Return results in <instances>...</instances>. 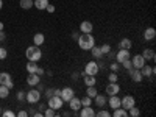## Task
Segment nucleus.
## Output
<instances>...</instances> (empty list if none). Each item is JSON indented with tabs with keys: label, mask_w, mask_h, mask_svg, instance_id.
I'll return each mask as SVG.
<instances>
[{
	"label": "nucleus",
	"mask_w": 156,
	"mask_h": 117,
	"mask_svg": "<svg viewBox=\"0 0 156 117\" xmlns=\"http://www.w3.org/2000/svg\"><path fill=\"white\" fill-rule=\"evenodd\" d=\"M76 42H78V47H80L81 50L87 51L95 45V39H94L92 33H81L80 36H78Z\"/></svg>",
	"instance_id": "obj_1"
},
{
	"label": "nucleus",
	"mask_w": 156,
	"mask_h": 117,
	"mask_svg": "<svg viewBox=\"0 0 156 117\" xmlns=\"http://www.w3.org/2000/svg\"><path fill=\"white\" fill-rule=\"evenodd\" d=\"M25 56H27L28 61L37 62L39 59L42 58V51H41V48H39L37 45H31V47H28L27 50H25Z\"/></svg>",
	"instance_id": "obj_2"
},
{
	"label": "nucleus",
	"mask_w": 156,
	"mask_h": 117,
	"mask_svg": "<svg viewBox=\"0 0 156 117\" xmlns=\"http://www.w3.org/2000/svg\"><path fill=\"white\" fill-rule=\"evenodd\" d=\"M25 100H27V103H30V105H36V103H39V100H41V90H37L36 87H31L28 92H25Z\"/></svg>",
	"instance_id": "obj_3"
},
{
	"label": "nucleus",
	"mask_w": 156,
	"mask_h": 117,
	"mask_svg": "<svg viewBox=\"0 0 156 117\" xmlns=\"http://www.w3.org/2000/svg\"><path fill=\"white\" fill-rule=\"evenodd\" d=\"M47 106L51 108V109H55V111H58V109H61L64 106V101H62V98L59 95H51V97L47 98Z\"/></svg>",
	"instance_id": "obj_4"
},
{
	"label": "nucleus",
	"mask_w": 156,
	"mask_h": 117,
	"mask_svg": "<svg viewBox=\"0 0 156 117\" xmlns=\"http://www.w3.org/2000/svg\"><path fill=\"white\" fill-rule=\"evenodd\" d=\"M98 70H100V66L97 64V61H89V62H86L83 72H84V75H95L97 76Z\"/></svg>",
	"instance_id": "obj_5"
},
{
	"label": "nucleus",
	"mask_w": 156,
	"mask_h": 117,
	"mask_svg": "<svg viewBox=\"0 0 156 117\" xmlns=\"http://www.w3.org/2000/svg\"><path fill=\"white\" fill-rule=\"evenodd\" d=\"M120 106L128 111L129 108L136 106V98H134L133 95H123V97L120 98Z\"/></svg>",
	"instance_id": "obj_6"
},
{
	"label": "nucleus",
	"mask_w": 156,
	"mask_h": 117,
	"mask_svg": "<svg viewBox=\"0 0 156 117\" xmlns=\"http://www.w3.org/2000/svg\"><path fill=\"white\" fill-rule=\"evenodd\" d=\"M129 58H131V53L126 48H119V51H115V56H114L117 62H123L125 59H129Z\"/></svg>",
	"instance_id": "obj_7"
},
{
	"label": "nucleus",
	"mask_w": 156,
	"mask_h": 117,
	"mask_svg": "<svg viewBox=\"0 0 156 117\" xmlns=\"http://www.w3.org/2000/svg\"><path fill=\"white\" fill-rule=\"evenodd\" d=\"M0 84H3L9 89L14 87V83H12V78L8 72H0Z\"/></svg>",
	"instance_id": "obj_8"
},
{
	"label": "nucleus",
	"mask_w": 156,
	"mask_h": 117,
	"mask_svg": "<svg viewBox=\"0 0 156 117\" xmlns=\"http://www.w3.org/2000/svg\"><path fill=\"white\" fill-rule=\"evenodd\" d=\"M105 92H106L108 97H111V95H117V94L120 92V86H119V83H108L106 87H105Z\"/></svg>",
	"instance_id": "obj_9"
},
{
	"label": "nucleus",
	"mask_w": 156,
	"mask_h": 117,
	"mask_svg": "<svg viewBox=\"0 0 156 117\" xmlns=\"http://www.w3.org/2000/svg\"><path fill=\"white\" fill-rule=\"evenodd\" d=\"M129 59H131V64H133L134 69H140L144 64H147V61L144 59V56H142V55H134V56H131Z\"/></svg>",
	"instance_id": "obj_10"
},
{
	"label": "nucleus",
	"mask_w": 156,
	"mask_h": 117,
	"mask_svg": "<svg viewBox=\"0 0 156 117\" xmlns=\"http://www.w3.org/2000/svg\"><path fill=\"white\" fill-rule=\"evenodd\" d=\"M140 73H142V76H144V78H153L154 76V67L153 66H147V64H144V66H142L140 69Z\"/></svg>",
	"instance_id": "obj_11"
},
{
	"label": "nucleus",
	"mask_w": 156,
	"mask_h": 117,
	"mask_svg": "<svg viewBox=\"0 0 156 117\" xmlns=\"http://www.w3.org/2000/svg\"><path fill=\"white\" fill-rule=\"evenodd\" d=\"M73 95H75V90L72 87H62L61 89V94H59V97L62 98V101H69Z\"/></svg>",
	"instance_id": "obj_12"
},
{
	"label": "nucleus",
	"mask_w": 156,
	"mask_h": 117,
	"mask_svg": "<svg viewBox=\"0 0 156 117\" xmlns=\"http://www.w3.org/2000/svg\"><path fill=\"white\" fill-rule=\"evenodd\" d=\"M80 117H95V111L92 106H81V109L76 112Z\"/></svg>",
	"instance_id": "obj_13"
},
{
	"label": "nucleus",
	"mask_w": 156,
	"mask_h": 117,
	"mask_svg": "<svg viewBox=\"0 0 156 117\" xmlns=\"http://www.w3.org/2000/svg\"><path fill=\"white\" fill-rule=\"evenodd\" d=\"M69 103V108H70V111H73V112H78L81 109V101H80V98H76L75 95L67 101Z\"/></svg>",
	"instance_id": "obj_14"
},
{
	"label": "nucleus",
	"mask_w": 156,
	"mask_h": 117,
	"mask_svg": "<svg viewBox=\"0 0 156 117\" xmlns=\"http://www.w3.org/2000/svg\"><path fill=\"white\" fill-rule=\"evenodd\" d=\"M92 30H94V25H92V22H89V20H83L80 23V28H78L80 33H92Z\"/></svg>",
	"instance_id": "obj_15"
},
{
	"label": "nucleus",
	"mask_w": 156,
	"mask_h": 117,
	"mask_svg": "<svg viewBox=\"0 0 156 117\" xmlns=\"http://www.w3.org/2000/svg\"><path fill=\"white\" fill-rule=\"evenodd\" d=\"M92 100H94V103H95L98 108L106 106V103H108V97H106V95H103V94H97Z\"/></svg>",
	"instance_id": "obj_16"
},
{
	"label": "nucleus",
	"mask_w": 156,
	"mask_h": 117,
	"mask_svg": "<svg viewBox=\"0 0 156 117\" xmlns=\"http://www.w3.org/2000/svg\"><path fill=\"white\" fill-rule=\"evenodd\" d=\"M128 73H129V76H131V80H133L134 83H140L142 78H144V76H142V73H140V70H139V69H134V67L129 69Z\"/></svg>",
	"instance_id": "obj_17"
},
{
	"label": "nucleus",
	"mask_w": 156,
	"mask_h": 117,
	"mask_svg": "<svg viewBox=\"0 0 156 117\" xmlns=\"http://www.w3.org/2000/svg\"><path fill=\"white\" fill-rule=\"evenodd\" d=\"M106 105H109V108H111V109H117V108H120V97H119V95H111Z\"/></svg>",
	"instance_id": "obj_18"
},
{
	"label": "nucleus",
	"mask_w": 156,
	"mask_h": 117,
	"mask_svg": "<svg viewBox=\"0 0 156 117\" xmlns=\"http://www.w3.org/2000/svg\"><path fill=\"white\" fill-rule=\"evenodd\" d=\"M41 81V76H39L37 73H28L27 76V84L31 86V87H36V84Z\"/></svg>",
	"instance_id": "obj_19"
},
{
	"label": "nucleus",
	"mask_w": 156,
	"mask_h": 117,
	"mask_svg": "<svg viewBox=\"0 0 156 117\" xmlns=\"http://www.w3.org/2000/svg\"><path fill=\"white\" fill-rule=\"evenodd\" d=\"M140 55L144 56L145 61H154V59H156V53H154V50H153V48H145Z\"/></svg>",
	"instance_id": "obj_20"
},
{
	"label": "nucleus",
	"mask_w": 156,
	"mask_h": 117,
	"mask_svg": "<svg viewBox=\"0 0 156 117\" xmlns=\"http://www.w3.org/2000/svg\"><path fill=\"white\" fill-rule=\"evenodd\" d=\"M156 37V30L153 27H147V30L144 31V39L145 41H153Z\"/></svg>",
	"instance_id": "obj_21"
},
{
	"label": "nucleus",
	"mask_w": 156,
	"mask_h": 117,
	"mask_svg": "<svg viewBox=\"0 0 156 117\" xmlns=\"http://www.w3.org/2000/svg\"><path fill=\"white\" fill-rule=\"evenodd\" d=\"M131 47H133V42H131V39H129V37H122V39H120L119 48H126V50H129Z\"/></svg>",
	"instance_id": "obj_22"
},
{
	"label": "nucleus",
	"mask_w": 156,
	"mask_h": 117,
	"mask_svg": "<svg viewBox=\"0 0 156 117\" xmlns=\"http://www.w3.org/2000/svg\"><path fill=\"white\" fill-rule=\"evenodd\" d=\"M33 42H34V45L41 47V45L45 42V36H44L42 33H36V34L33 36Z\"/></svg>",
	"instance_id": "obj_23"
},
{
	"label": "nucleus",
	"mask_w": 156,
	"mask_h": 117,
	"mask_svg": "<svg viewBox=\"0 0 156 117\" xmlns=\"http://www.w3.org/2000/svg\"><path fill=\"white\" fill-rule=\"evenodd\" d=\"M83 78H84V84L86 86H97L95 75H83Z\"/></svg>",
	"instance_id": "obj_24"
},
{
	"label": "nucleus",
	"mask_w": 156,
	"mask_h": 117,
	"mask_svg": "<svg viewBox=\"0 0 156 117\" xmlns=\"http://www.w3.org/2000/svg\"><path fill=\"white\" fill-rule=\"evenodd\" d=\"M89 51H90V56H92V58H95V59H100V58H103L101 50H100V47H97V45H94V47L90 48Z\"/></svg>",
	"instance_id": "obj_25"
},
{
	"label": "nucleus",
	"mask_w": 156,
	"mask_h": 117,
	"mask_svg": "<svg viewBox=\"0 0 156 117\" xmlns=\"http://www.w3.org/2000/svg\"><path fill=\"white\" fill-rule=\"evenodd\" d=\"M33 3H34L33 6L36 9H45L48 5V0H33Z\"/></svg>",
	"instance_id": "obj_26"
},
{
	"label": "nucleus",
	"mask_w": 156,
	"mask_h": 117,
	"mask_svg": "<svg viewBox=\"0 0 156 117\" xmlns=\"http://www.w3.org/2000/svg\"><path fill=\"white\" fill-rule=\"evenodd\" d=\"M112 111H114V112H112L114 117H128V111L123 109L122 106H120V108H117V109H112Z\"/></svg>",
	"instance_id": "obj_27"
},
{
	"label": "nucleus",
	"mask_w": 156,
	"mask_h": 117,
	"mask_svg": "<svg viewBox=\"0 0 156 117\" xmlns=\"http://www.w3.org/2000/svg\"><path fill=\"white\" fill-rule=\"evenodd\" d=\"M37 62H34V61H28L27 62V72L28 73H36V70H37Z\"/></svg>",
	"instance_id": "obj_28"
},
{
	"label": "nucleus",
	"mask_w": 156,
	"mask_h": 117,
	"mask_svg": "<svg viewBox=\"0 0 156 117\" xmlns=\"http://www.w3.org/2000/svg\"><path fill=\"white\" fill-rule=\"evenodd\" d=\"M97 87L95 86H86V95H89L90 98H94L95 95H97Z\"/></svg>",
	"instance_id": "obj_29"
},
{
	"label": "nucleus",
	"mask_w": 156,
	"mask_h": 117,
	"mask_svg": "<svg viewBox=\"0 0 156 117\" xmlns=\"http://www.w3.org/2000/svg\"><path fill=\"white\" fill-rule=\"evenodd\" d=\"M19 5H20L22 9H30V8H33L34 3H33V0H20Z\"/></svg>",
	"instance_id": "obj_30"
},
{
	"label": "nucleus",
	"mask_w": 156,
	"mask_h": 117,
	"mask_svg": "<svg viewBox=\"0 0 156 117\" xmlns=\"http://www.w3.org/2000/svg\"><path fill=\"white\" fill-rule=\"evenodd\" d=\"M9 87H6V86H3V84H0V98H6L8 95H9Z\"/></svg>",
	"instance_id": "obj_31"
},
{
	"label": "nucleus",
	"mask_w": 156,
	"mask_h": 117,
	"mask_svg": "<svg viewBox=\"0 0 156 117\" xmlns=\"http://www.w3.org/2000/svg\"><path fill=\"white\" fill-rule=\"evenodd\" d=\"M80 101H81V106H92V98L89 95H84L83 98H80Z\"/></svg>",
	"instance_id": "obj_32"
},
{
	"label": "nucleus",
	"mask_w": 156,
	"mask_h": 117,
	"mask_svg": "<svg viewBox=\"0 0 156 117\" xmlns=\"http://www.w3.org/2000/svg\"><path fill=\"white\" fill-rule=\"evenodd\" d=\"M120 69H122V66H120V62H117V61H114V62L109 64V70H111V72H115V73H117Z\"/></svg>",
	"instance_id": "obj_33"
},
{
	"label": "nucleus",
	"mask_w": 156,
	"mask_h": 117,
	"mask_svg": "<svg viewBox=\"0 0 156 117\" xmlns=\"http://www.w3.org/2000/svg\"><path fill=\"white\" fill-rule=\"evenodd\" d=\"M128 115H131V117H139V115H140V111H139L136 106H133V108L128 109Z\"/></svg>",
	"instance_id": "obj_34"
},
{
	"label": "nucleus",
	"mask_w": 156,
	"mask_h": 117,
	"mask_svg": "<svg viewBox=\"0 0 156 117\" xmlns=\"http://www.w3.org/2000/svg\"><path fill=\"white\" fill-rule=\"evenodd\" d=\"M120 66L125 69V70H129V69H133V64H131V59H125L123 62H120Z\"/></svg>",
	"instance_id": "obj_35"
},
{
	"label": "nucleus",
	"mask_w": 156,
	"mask_h": 117,
	"mask_svg": "<svg viewBox=\"0 0 156 117\" xmlns=\"http://www.w3.org/2000/svg\"><path fill=\"white\" fill-rule=\"evenodd\" d=\"M100 50H101L103 56H105V55H108L109 51H111V45L109 44H103V45H100Z\"/></svg>",
	"instance_id": "obj_36"
},
{
	"label": "nucleus",
	"mask_w": 156,
	"mask_h": 117,
	"mask_svg": "<svg viewBox=\"0 0 156 117\" xmlns=\"http://www.w3.org/2000/svg\"><path fill=\"white\" fill-rule=\"evenodd\" d=\"M44 117H55V109H51V108H45L44 109Z\"/></svg>",
	"instance_id": "obj_37"
},
{
	"label": "nucleus",
	"mask_w": 156,
	"mask_h": 117,
	"mask_svg": "<svg viewBox=\"0 0 156 117\" xmlns=\"http://www.w3.org/2000/svg\"><path fill=\"white\" fill-rule=\"evenodd\" d=\"M108 80H109V83H117V81H119V76H117L115 72H111L109 76H108Z\"/></svg>",
	"instance_id": "obj_38"
},
{
	"label": "nucleus",
	"mask_w": 156,
	"mask_h": 117,
	"mask_svg": "<svg viewBox=\"0 0 156 117\" xmlns=\"http://www.w3.org/2000/svg\"><path fill=\"white\" fill-rule=\"evenodd\" d=\"M95 115H97V117H111L109 111H106V109H101V111L95 112Z\"/></svg>",
	"instance_id": "obj_39"
},
{
	"label": "nucleus",
	"mask_w": 156,
	"mask_h": 117,
	"mask_svg": "<svg viewBox=\"0 0 156 117\" xmlns=\"http://www.w3.org/2000/svg\"><path fill=\"white\" fill-rule=\"evenodd\" d=\"M8 56V50L5 47H0V61H3Z\"/></svg>",
	"instance_id": "obj_40"
},
{
	"label": "nucleus",
	"mask_w": 156,
	"mask_h": 117,
	"mask_svg": "<svg viewBox=\"0 0 156 117\" xmlns=\"http://www.w3.org/2000/svg\"><path fill=\"white\" fill-rule=\"evenodd\" d=\"M2 115L3 117H16V114L12 112L11 109H6V111H2Z\"/></svg>",
	"instance_id": "obj_41"
},
{
	"label": "nucleus",
	"mask_w": 156,
	"mask_h": 117,
	"mask_svg": "<svg viewBox=\"0 0 156 117\" xmlns=\"http://www.w3.org/2000/svg\"><path fill=\"white\" fill-rule=\"evenodd\" d=\"M53 94H55V89H53V87H47V89H45V97H47V98L51 97Z\"/></svg>",
	"instance_id": "obj_42"
},
{
	"label": "nucleus",
	"mask_w": 156,
	"mask_h": 117,
	"mask_svg": "<svg viewBox=\"0 0 156 117\" xmlns=\"http://www.w3.org/2000/svg\"><path fill=\"white\" fill-rule=\"evenodd\" d=\"M16 98H17L19 101H23V100H25V92H23V90H19L17 95H16Z\"/></svg>",
	"instance_id": "obj_43"
},
{
	"label": "nucleus",
	"mask_w": 156,
	"mask_h": 117,
	"mask_svg": "<svg viewBox=\"0 0 156 117\" xmlns=\"http://www.w3.org/2000/svg\"><path fill=\"white\" fill-rule=\"evenodd\" d=\"M16 115L17 117H28V111H19Z\"/></svg>",
	"instance_id": "obj_44"
},
{
	"label": "nucleus",
	"mask_w": 156,
	"mask_h": 117,
	"mask_svg": "<svg viewBox=\"0 0 156 117\" xmlns=\"http://www.w3.org/2000/svg\"><path fill=\"white\" fill-rule=\"evenodd\" d=\"M5 39H6V33L3 30H0V42H3Z\"/></svg>",
	"instance_id": "obj_45"
},
{
	"label": "nucleus",
	"mask_w": 156,
	"mask_h": 117,
	"mask_svg": "<svg viewBox=\"0 0 156 117\" xmlns=\"http://www.w3.org/2000/svg\"><path fill=\"white\" fill-rule=\"evenodd\" d=\"M36 73H37V75H39V76H42V75H44V73H45V70H44V69H42V67H37V70H36Z\"/></svg>",
	"instance_id": "obj_46"
},
{
	"label": "nucleus",
	"mask_w": 156,
	"mask_h": 117,
	"mask_svg": "<svg viewBox=\"0 0 156 117\" xmlns=\"http://www.w3.org/2000/svg\"><path fill=\"white\" fill-rule=\"evenodd\" d=\"M45 9H47L48 12H55V6H53V5H50V3L47 5V8H45Z\"/></svg>",
	"instance_id": "obj_47"
},
{
	"label": "nucleus",
	"mask_w": 156,
	"mask_h": 117,
	"mask_svg": "<svg viewBox=\"0 0 156 117\" xmlns=\"http://www.w3.org/2000/svg\"><path fill=\"white\" fill-rule=\"evenodd\" d=\"M80 34H81L80 31H73V33H72V39H75V41H76V39H78V36H80Z\"/></svg>",
	"instance_id": "obj_48"
},
{
	"label": "nucleus",
	"mask_w": 156,
	"mask_h": 117,
	"mask_svg": "<svg viewBox=\"0 0 156 117\" xmlns=\"http://www.w3.org/2000/svg\"><path fill=\"white\" fill-rule=\"evenodd\" d=\"M78 76H80V73H78V72H73V73H72V80H78Z\"/></svg>",
	"instance_id": "obj_49"
},
{
	"label": "nucleus",
	"mask_w": 156,
	"mask_h": 117,
	"mask_svg": "<svg viewBox=\"0 0 156 117\" xmlns=\"http://www.w3.org/2000/svg\"><path fill=\"white\" fill-rule=\"evenodd\" d=\"M72 114H73V111H64V112H62V115H64V117H67V115H72Z\"/></svg>",
	"instance_id": "obj_50"
},
{
	"label": "nucleus",
	"mask_w": 156,
	"mask_h": 117,
	"mask_svg": "<svg viewBox=\"0 0 156 117\" xmlns=\"http://www.w3.org/2000/svg\"><path fill=\"white\" fill-rule=\"evenodd\" d=\"M108 56H109L111 59H114V56H115V53H114V51H109V53H108Z\"/></svg>",
	"instance_id": "obj_51"
},
{
	"label": "nucleus",
	"mask_w": 156,
	"mask_h": 117,
	"mask_svg": "<svg viewBox=\"0 0 156 117\" xmlns=\"http://www.w3.org/2000/svg\"><path fill=\"white\" fill-rule=\"evenodd\" d=\"M45 73H47L48 76H51V75H53V72H51V70H45Z\"/></svg>",
	"instance_id": "obj_52"
},
{
	"label": "nucleus",
	"mask_w": 156,
	"mask_h": 117,
	"mask_svg": "<svg viewBox=\"0 0 156 117\" xmlns=\"http://www.w3.org/2000/svg\"><path fill=\"white\" fill-rule=\"evenodd\" d=\"M5 28V25H3V22H0V30H3Z\"/></svg>",
	"instance_id": "obj_53"
},
{
	"label": "nucleus",
	"mask_w": 156,
	"mask_h": 117,
	"mask_svg": "<svg viewBox=\"0 0 156 117\" xmlns=\"http://www.w3.org/2000/svg\"><path fill=\"white\" fill-rule=\"evenodd\" d=\"M3 8V0H0V9Z\"/></svg>",
	"instance_id": "obj_54"
},
{
	"label": "nucleus",
	"mask_w": 156,
	"mask_h": 117,
	"mask_svg": "<svg viewBox=\"0 0 156 117\" xmlns=\"http://www.w3.org/2000/svg\"><path fill=\"white\" fill-rule=\"evenodd\" d=\"M0 114H2V108H0Z\"/></svg>",
	"instance_id": "obj_55"
}]
</instances>
